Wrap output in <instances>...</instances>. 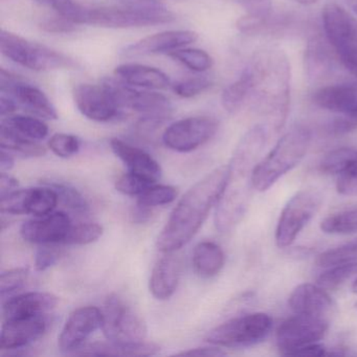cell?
<instances>
[{
  "label": "cell",
  "instance_id": "obj_1",
  "mask_svg": "<svg viewBox=\"0 0 357 357\" xmlns=\"http://www.w3.org/2000/svg\"><path fill=\"white\" fill-rule=\"evenodd\" d=\"M268 131L264 124L255 125L246 131L234 151L227 166V185L215 206V227L220 233L231 231L248 211L254 189L252 175L266 145Z\"/></svg>",
  "mask_w": 357,
  "mask_h": 357
},
{
  "label": "cell",
  "instance_id": "obj_2",
  "mask_svg": "<svg viewBox=\"0 0 357 357\" xmlns=\"http://www.w3.org/2000/svg\"><path fill=\"white\" fill-rule=\"evenodd\" d=\"M250 75V102L264 125L279 132L287 120L290 107L291 68L282 50L269 47L257 52L246 66Z\"/></svg>",
  "mask_w": 357,
  "mask_h": 357
},
{
  "label": "cell",
  "instance_id": "obj_3",
  "mask_svg": "<svg viewBox=\"0 0 357 357\" xmlns=\"http://www.w3.org/2000/svg\"><path fill=\"white\" fill-rule=\"evenodd\" d=\"M229 176V167L221 166L192 185L181 198L158 235L156 246L168 254L181 250L199 231L216 206Z\"/></svg>",
  "mask_w": 357,
  "mask_h": 357
},
{
  "label": "cell",
  "instance_id": "obj_4",
  "mask_svg": "<svg viewBox=\"0 0 357 357\" xmlns=\"http://www.w3.org/2000/svg\"><path fill=\"white\" fill-rule=\"evenodd\" d=\"M311 143V132L304 126L294 127L275 144L271 152L261 160L252 175L254 189L267 191L282 176L300 164Z\"/></svg>",
  "mask_w": 357,
  "mask_h": 357
},
{
  "label": "cell",
  "instance_id": "obj_5",
  "mask_svg": "<svg viewBox=\"0 0 357 357\" xmlns=\"http://www.w3.org/2000/svg\"><path fill=\"white\" fill-rule=\"evenodd\" d=\"M0 51L8 59L35 72L77 68L72 58L9 31L3 30L0 33Z\"/></svg>",
  "mask_w": 357,
  "mask_h": 357
},
{
  "label": "cell",
  "instance_id": "obj_6",
  "mask_svg": "<svg viewBox=\"0 0 357 357\" xmlns=\"http://www.w3.org/2000/svg\"><path fill=\"white\" fill-rule=\"evenodd\" d=\"M324 32L336 57L357 78V20L342 6L329 3L321 12Z\"/></svg>",
  "mask_w": 357,
  "mask_h": 357
},
{
  "label": "cell",
  "instance_id": "obj_7",
  "mask_svg": "<svg viewBox=\"0 0 357 357\" xmlns=\"http://www.w3.org/2000/svg\"><path fill=\"white\" fill-rule=\"evenodd\" d=\"M273 319L266 313L240 315L211 330L206 342L222 348H250L264 342L273 329Z\"/></svg>",
  "mask_w": 357,
  "mask_h": 357
},
{
  "label": "cell",
  "instance_id": "obj_8",
  "mask_svg": "<svg viewBox=\"0 0 357 357\" xmlns=\"http://www.w3.org/2000/svg\"><path fill=\"white\" fill-rule=\"evenodd\" d=\"M102 314L101 329L109 342H137L147 337V325L143 317L120 294H112L106 298Z\"/></svg>",
  "mask_w": 357,
  "mask_h": 357
},
{
  "label": "cell",
  "instance_id": "obj_9",
  "mask_svg": "<svg viewBox=\"0 0 357 357\" xmlns=\"http://www.w3.org/2000/svg\"><path fill=\"white\" fill-rule=\"evenodd\" d=\"M321 202L323 197L315 190H303L290 198L280 215L275 229V243L280 248L294 243L298 234L317 214Z\"/></svg>",
  "mask_w": 357,
  "mask_h": 357
},
{
  "label": "cell",
  "instance_id": "obj_10",
  "mask_svg": "<svg viewBox=\"0 0 357 357\" xmlns=\"http://www.w3.org/2000/svg\"><path fill=\"white\" fill-rule=\"evenodd\" d=\"M104 84L112 91L121 109L132 110L142 118L166 122L172 114V104L165 96L151 91H141L116 79H105Z\"/></svg>",
  "mask_w": 357,
  "mask_h": 357
},
{
  "label": "cell",
  "instance_id": "obj_11",
  "mask_svg": "<svg viewBox=\"0 0 357 357\" xmlns=\"http://www.w3.org/2000/svg\"><path fill=\"white\" fill-rule=\"evenodd\" d=\"M218 128V121L212 116L183 119L167 127L162 133V143L173 151L187 153L208 143Z\"/></svg>",
  "mask_w": 357,
  "mask_h": 357
},
{
  "label": "cell",
  "instance_id": "obj_12",
  "mask_svg": "<svg viewBox=\"0 0 357 357\" xmlns=\"http://www.w3.org/2000/svg\"><path fill=\"white\" fill-rule=\"evenodd\" d=\"M329 328V321L309 315L296 314L278 328L277 344L281 354L292 353L308 344L319 342Z\"/></svg>",
  "mask_w": 357,
  "mask_h": 357
},
{
  "label": "cell",
  "instance_id": "obj_13",
  "mask_svg": "<svg viewBox=\"0 0 357 357\" xmlns=\"http://www.w3.org/2000/svg\"><path fill=\"white\" fill-rule=\"evenodd\" d=\"M0 93L13 98L29 114L45 120L58 119L57 110L43 91L3 68L0 70Z\"/></svg>",
  "mask_w": 357,
  "mask_h": 357
},
{
  "label": "cell",
  "instance_id": "obj_14",
  "mask_svg": "<svg viewBox=\"0 0 357 357\" xmlns=\"http://www.w3.org/2000/svg\"><path fill=\"white\" fill-rule=\"evenodd\" d=\"M73 98L79 112L95 122H109L122 112L112 91L104 83L78 84L74 87Z\"/></svg>",
  "mask_w": 357,
  "mask_h": 357
},
{
  "label": "cell",
  "instance_id": "obj_15",
  "mask_svg": "<svg viewBox=\"0 0 357 357\" xmlns=\"http://www.w3.org/2000/svg\"><path fill=\"white\" fill-rule=\"evenodd\" d=\"M103 314L102 310L95 306H84L76 309L66 319L61 333L58 337V347L60 351L66 354H73L86 340L102 328Z\"/></svg>",
  "mask_w": 357,
  "mask_h": 357
},
{
  "label": "cell",
  "instance_id": "obj_16",
  "mask_svg": "<svg viewBox=\"0 0 357 357\" xmlns=\"http://www.w3.org/2000/svg\"><path fill=\"white\" fill-rule=\"evenodd\" d=\"M77 24L100 26L106 29H131L162 24L155 18L139 13L125 7H102L81 9Z\"/></svg>",
  "mask_w": 357,
  "mask_h": 357
},
{
  "label": "cell",
  "instance_id": "obj_17",
  "mask_svg": "<svg viewBox=\"0 0 357 357\" xmlns=\"http://www.w3.org/2000/svg\"><path fill=\"white\" fill-rule=\"evenodd\" d=\"M49 325L47 313L3 321L0 335L1 351L26 348L47 333Z\"/></svg>",
  "mask_w": 357,
  "mask_h": 357
},
{
  "label": "cell",
  "instance_id": "obj_18",
  "mask_svg": "<svg viewBox=\"0 0 357 357\" xmlns=\"http://www.w3.org/2000/svg\"><path fill=\"white\" fill-rule=\"evenodd\" d=\"M72 227L70 217L64 212H55L22 223L20 235L24 241L39 245L63 244Z\"/></svg>",
  "mask_w": 357,
  "mask_h": 357
},
{
  "label": "cell",
  "instance_id": "obj_19",
  "mask_svg": "<svg viewBox=\"0 0 357 357\" xmlns=\"http://www.w3.org/2000/svg\"><path fill=\"white\" fill-rule=\"evenodd\" d=\"M197 33L189 30H172L141 39L125 47L121 55L125 58L167 54L196 43Z\"/></svg>",
  "mask_w": 357,
  "mask_h": 357
},
{
  "label": "cell",
  "instance_id": "obj_20",
  "mask_svg": "<svg viewBox=\"0 0 357 357\" xmlns=\"http://www.w3.org/2000/svg\"><path fill=\"white\" fill-rule=\"evenodd\" d=\"M288 304L294 314L309 315L329 321L336 310L335 303L319 284L304 283L296 286L290 294Z\"/></svg>",
  "mask_w": 357,
  "mask_h": 357
},
{
  "label": "cell",
  "instance_id": "obj_21",
  "mask_svg": "<svg viewBox=\"0 0 357 357\" xmlns=\"http://www.w3.org/2000/svg\"><path fill=\"white\" fill-rule=\"evenodd\" d=\"M312 101L328 112L357 116V84L340 83L319 87L313 93Z\"/></svg>",
  "mask_w": 357,
  "mask_h": 357
},
{
  "label": "cell",
  "instance_id": "obj_22",
  "mask_svg": "<svg viewBox=\"0 0 357 357\" xmlns=\"http://www.w3.org/2000/svg\"><path fill=\"white\" fill-rule=\"evenodd\" d=\"M58 298L51 292L31 291L17 294L3 304V319H18L45 314L58 305Z\"/></svg>",
  "mask_w": 357,
  "mask_h": 357
},
{
  "label": "cell",
  "instance_id": "obj_23",
  "mask_svg": "<svg viewBox=\"0 0 357 357\" xmlns=\"http://www.w3.org/2000/svg\"><path fill=\"white\" fill-rule=\"evenodd\" d=\"M110 148L116 158L122 160L129 172L158 181L162 176V167L145 150L135 147L120 139H110Z\"/></svg>",
  "mask_w": 357,
  "mask_h": 357
},
{
  "label": "cell",
  "instance_id": "obj_24",
  "mask_svg": "<svg viewBox=\"0 0 357 357\" xmlns=\"http://www.w3.org/2000/svg\"><path fill=\"white\" fill-rule=\"evenodd\" d=\"M181 278V260L168 252L156 262L152 269L149 289L156 300H169L176 291Z\"/></svg>",
  "mask_w": 357,
  "mask_h": 357
},
{
  "label": "cell",
  "instance_id": "obj_25",
  "mask_svg": "<svg viewBox=\"0 0 357 357\" xmlns=\"http://www.w3.org/2000/svg\"><path fill=\"white\" fill-rule=\"evenodd\" d=\"M162 348L155 342H93L81 347L73 355L89 356H153L158 354Z\"/></svg>",
  "mask_w": 357,
  "mask_h": 357
},
{
  "label": "cell",
  "instance_id": "obj_26",
  "mask_svg": "<svg viewBox=\"0 0 357 357\" xmlns=\"http://www.w3.org/2000/svg\"><path fill=\"white\" fill-rule=\"evenodd\" d=\"M114 75L119 80L133 87L166 89L171 85L170 78L164 72L143 64H122L114 70Z\"/></svg>",
  "mask_w": 357,
  "mask_h": 357
},
{
  "label": "cell",
  "instance_id": "obj_27",
  "mask_svg": "<svg viewBox=\"0 0 357 357\" xmlns=\"http://www.w3.org/2000/svg\"><path fill=\"white\" fill-rule=\"evenodd\" d=\"M192 263L196 275L210 279L218 275L225 266V252L215 242H200L194 248Z\"/></svg>",
  "mask_w": 357,
  "mask_h": 357
},
{
  "label": "cell",
  "instance_id": "obj_28",
  "mask_svg": "<svg viewBox=\"0 0 357 357\" xmlns=\"http://www.w3.org/2000/svg\"><path fill=\"white\" fill-rule=\"evenodd\" d=\"M331 47V45H330ZM324 41L319 38L309 40L305 51V68L310 80H323L333 70V57Z\"/></svg>",
  "mask_w": 357,
  "mask_h": 357
},
{
  "label": "cell",
  "instance_id": "obj_29",
  "mask_svg": "<svg viewBox=\"0 0 357 357\" xmlns=\"http://www.w3.org/2000/svg\"><path fill=\"white\" fill-rule=\"evenodd\" d=\"M59 197L53 188L24 189V214L43 217L53 213L57 206Z\"/></svg>",
  "mask_w": 357,
  "mask_h": 357
},
{
  "label": "cell",
  "instance_id": "obj_30",
  "mask_svg": "<svg viewBox=\"0 0 357 357\" xmlns=\"http://www.w3.org/2000/svg\"><path fill=\"white\" fill-rule=\"evenodd\" d=\"M0 147L24 158H41L47 154V149L37 141L28 139L3 124L0 126Z\"/></svg>",
  "mask_w": 357,
  "mask_h": 357
},
{
  "label": "cell",
  "instance_id": "obj_31",
  "mask_svg": "<svg viewBox=\"0 0 357 357\" xmlns=\"http://www.w3.org/2000/svg\"><path fill=\"white\" fill-rule=\"evenodd\" d=\"M250 75L248 68L242 72L241 76L235 82L225 87L221 96L223 108L229 114L240 112L248 103L250 95Z\"/></svg>",
  "mask_w": 357,
  "mask_h": 357
},
{
  "label": "cell",
  "instance_id": "obj_32",
  "mask_svg": "<svg viewBox=\"0 0 357 357\" xmlns=\"http://www.w3.org/2000/svg\"><path fill=\"white\" fill-rule=\"evenodd\" d=\"M1 124L28 139L34 141L45 139L49 135V127L40 119L31 116H10Z\"/></svg>",
  "mask_w": 357,
  "mask_h": 357
},
{
  "label": "cell",
  "instance_id": "obj_33",
  "mask_svg": "<svg viewBox=\"0 0 357 357\" xmlns=\"http://www.w3.org/2000/svg\"><path fill=\"white\" fill-rule=\"evenodd\" d=\"M321 231L329 235H351L357 233V208L340 211L321 220Z\"/></svg>",
  "mask_w": 357,
  "mask_h": 357
},
{
  "label": "cell",
  "instance_id": "obj_34",
  "mask_svg": "<svg viewBox=\"0 0 357 357\" xmlns=\"http://www.w3.org/2000/svg\"><path fill=\"white\" fill-rule=\"evenodd\" d=\"M356 160L357 148H337L324 156L319 162V171L323 174L338 176Z\"/></svg>",
  "mask_w": 357,
  "mask_h": 357
},
{
  "label": "cell",
  "instance_id": "obj_35",
  "mask_svg": "<svg viewBox=\"0 0 357 357\" xmlns=\"http://www.w3.org/2000/svg\"><path fill=\"white\" fill-rule=\"evenodd\" d=\"M45 185L53 188L58 194L59 202L64 206H68L70 210L78 214H86L89 211V204L84 196L79 190L70 183H63L60 181H45Z\"/></svg>",
  "mask_w": 357,
  "mask_h": 357
},
{
  "label": "cell",
  "instance_id": "obj_36",
  "mask_svg": "<svg viewBox=\"0 0 357 357\" xmlns=\"http://www.w3.org/2000/svg\"><path fill=\"white\" fill-rule=\"evenodd\" d=\"M119 1L123 7L155 18L162 24H170L176 20L174 14L169 11L168 8L160 3V0H119Z\"/></svg>",
  "mask_w": 357,
  "mask_h": 357
},
{
  "label": "cell",
  "instance_id": "obj_37",
  "mask_svg": "<svg viewBox=\"0 0 357 357\" xmlns=\"http://www.w3.org/2000/svg\"><path fill=\"white\" fill-rule=\"evenodd\" d=\"M168 56L196 73L206 72L213 66L212 57L202 50L181 47L176 51L171 52Z\"/></svg>",
  "mask_w": 357,
  "mask_h": 357
},
{
  "label": "cell",
  "instance_id": "obj_38",
  "mask_svg": "<svg viewBox=\"0 0 357 357\" xmlns=\"http://www.w3.org/2000/svg\"><path fill=\"white\" fill-rule=\"evenodd\" d=\"M357 275V262L344 263L327 267L324 273L317 277V284L325 289H335L347 280Z\"/></svg>",
  "mask_w": 357,
  "mask_h": 357
},
{
  "label": "cell",
  "instance_id": "obj_39",
  "mask_svg": "<svg viewBox=\"0 0 357 357\" xmlns=\"http://www.w3.org/2000/svg\"><path fill=\"white\" fill-rule=\"evenodd\" d=\"M352 262H357V240L326 250L319 255L317 259V264L323 268Z\"/></svg>",
  "mask_w": 357,
  "mask_h": 357
},
{
  "label": "cell",
  "instance_id": "obj_40",
  "mask_svg": "<svg viewBox=\"0 0 357 357\" xmlns=\"http://www.w3.org/2000/svg\"><path fill=\"white\" fill-rule=\"evenodd\" d=\"M178 191L172 185H156L146 190L143 194L137 198V204L148 208H155L158 206H166L176 199Z\"/></svg>",
  "mask_w": 357,
  "mask_h": 357
},
{
  "label": "cell",
  "instance_id": "obj_41",
  "mask_svg": "<svg viewBox=\"0 0 357 357\" xmlns=\"http://www.w3.org/2000/svg\"><path fill=\"white\" fill-rule=\"evenodd\" d=\"M104 229L99 223H79L72 225L64 239L66 245H86L98 241L103 235Z\"/></svg>",
  "mask_w": 357,
  "mask_h": 357
},
{
  "label": "cell",
  "instance_id": "obj_42",
  "mask_svg": "<svg viewBox=\"0 0 357 357\" xmlns=\"http://www.w3.org/2000/svg\"><path fill=\"white\" fill-rule=\"evenodd\" d=\"M154 183H156V181L128 171L116 179V189L124 195L139 196Z\"/></svg>",
  "mask_w": 357,
  "mask_h": 357
},
{
  "label": "cell",
  "instance_id": "obj_43",
  "mask_svg": "<svg viewBox=\"0 0 357 357\" xmlns=\"http://www.w3.org/2000/svg\"><path fill=\"white\" fill-rule=\"evenodd\" d=\"M47 146L58 158H70L80 151L81 142L76 135L56 133L50 139Z\"/></svg>",
  "mask_w": 357,
  "mask_h": 357
},
{
  "label": "cell",
  "instance_id": "obj_44",
  "mask_svg": "<svg viewBox=\"0 0 357 357\" xmlns=\"http://www.w3.org/2000/svg\"><path fill=\"white\" fill-rule=\"evenodd\" d=\"M30 275L29 267H18L3 271L0 275V294L1 298L11 296L14 292L18 291L28 281Z\"/></svg>",
  "mask_w": 357,
  "mask_h": 357
},
{
  "label": "cell",
  "instance_id": "obj_45",
  "mask_svg": "<svg viewBox=\"0 0 357 357\" xmlns=\"http://www.w3.org/2000/svg\"><path fill=\"white\" fill-rule=\"evenodd\" d=\"M212 85L213 81L208 77L196 76L174 83L172 89L179 97L189 99L208 91Z\"/></svg>",
  "mask_w": 357,
  "mask_h": 357
},
{
  "label": "cell",
  "instance_id": "obj_46",
  "mask_svg": "<svg viewBox=\"0 0 357 357\" xmlns=\"http://www.w3.org/2000/svg\"><path fill=\"white\" fill-rule=\"evenodd\" d=\"M41 7L53 10L58 15L68 18L76 24L77 17L80 14L81 7L74 0H32Z\"/></svg>",
  "mask_w": 357,
  "mask_h": 357
},
{
  "label": "cell",
  "instance_id": "obj_47",
  "mask_svg": "<svg viewBox=\"0 0 357 357\" xmlns=\"http://www.w3.org/2000/svg\"><path fill=\"white\" fill-rule=\"evenodd\" d=\"M336 177V191L338 194L357 196V160Z\"/></svg>",
  "mask_w": 357,
  "mask_h": 357
},
{
  "label": "cell",
  "instance_id": "obj_48",
  "mask_svg": "<svg viewBox=\"0 0 357 357\" xmlns=\"http://www.w3.org/2000/svg\"><path fill=\"white\" fill-rule=\"evenodd\" d=\"M77 26L78 24L72 20L60 15L58 17L47 18L40 22L41 30L51 34H70L76 32Z\"/></svg>",
  "mask_w": 357,
  "mask_h": 357
},
{
  "label": "cell",
  "instance_id": "obj_49",
  "mask_svg": "<svg viewBox=\"0 0 357 357\" xmlns=\"http://www.w3.org/2000/svg\"><path fill=\"white\" fill-rule=\"evenodd\" d=\"M59 250L55 248H50V245H43L37 250L35 256V268L37 271H45L51 268L60 260Z\"/></svg>",
  "mask_w": 357,
  "mask_h": 357
},
{
  "label": "cell",
  "instance_id": "obj_50",
  "mask_svg": "<svg viewBox=\"0 0 357 357\" xmlns=\"http://www.w3.org/2000/svg\"><path fill=\"white\" fill-rule=\"evenodd\" d=\"M237 1L245 9L246 14L260 20L268 17L273 12L271 0H237Z\"/></svg>",
  "mask_w": 357,
  "mask_h": 357
},
{
  "label": "cell",
  "instance_id": "obj_51",
  "mask_svg": "<svg viewBox=\"0 0 357 357\" xmlns=\"http://www.w3.org/2000/svg\"><path fill=\"white\" fill-rule=\"evenodd\" d=\"M178 356H206L217 357L225 356L227 352L220 349V347H202V348L190 349V350L183 351V352L177 353Z\"/></svg>",
  "mask_w": 357,
  "mask_h": 357
},
{
  "label": "cell",
  "instance_id": "obj_52",
  "mask_svg": "<svg viewBox=\"0 0 357 357\" xmlns=\"http://www.w3.org/2000/svg\"><path fill=\"white\" fill-rule=\"evenodd\" d=\"M328 354L329 352H327V349L323 344L315 342L298 349L296 352L292 353L291 356H324Z\"/></svg>",
  "mask_w": 357,
  "mask_h": 357
},
{
  "label": "cell",
  "instance_id": "obj_53",
  "mask_svg": "<svg viewBox=\"0 0 357 357\" xmlns=\"http://www.w3.org/2000/svg\"><path fill=\"white\" fill-rule=\"evenodd\" d=\"M20 187V183L15 177L8 174L7 172H1L0 174V197L12 193Z\"/></svg>",
  "mask_w": 357,
  "mask_h": 357
},
{
  "label": "cell",
  "instance_id": "obj_54",
  "mask_svg": "<svg viewBox=\"0 0 357 357\" xmlns=\"http://www.w3.org/2000/svg\"><path fill=\"white\" fill-rule=\"evenodd\" d=\"M1 93V96H0V116L3 118L10 116L16 112L20 106L13 98L6 95V93Z\"/></svg>",
  "mask_w": 357,
  "mask_h": 357
},
{
  "label": "cell",
  "instance_id": "obj_55",
  "mask_svg": "<svg viewBox=\"0 0 357 357\" xmlns=\"http://www.w3.org/2000/svg\"><path fill=\"white\" fill-rule=\"evenodd\" d=\"M153 208H148V206H142V204H135L133 208L132 220L135 223H145L151 219Z\"/></svg>",
  "mask_w": 357,
  "mask_h": 357
},
{
  "label": "cell",
  "instance_id": "obj_56",
  "mask_svg": "<svg viewBox=\"0 0 357 357\" xmlns=\"http://www.w3.org/2000/svg\"><path fill=\"white\" fill-rule=\"evenodd\" d=\"M14 158L12 156L11 152L7 150L1 149L0 153V172H8L14 168Z\"/></svg>",
  "mask_w": 357,
  "mask_h": 357
},
{
  "label": "cell",
  "instance_id": "obj_57",
  "mask_svg": "<svg viewBox=\"0 0 357 357\" xmlns=\"http://www.w3.org/2000/svg\"><path fill=\"white\" fill-rule=\"evenodd\" d=\"M294 3H300L302 6H311L317 3L319 0H292Z\"/></svg>",
  "mask_w": 357,
  "mask_h": 357
},
{
  "label": "cell",
  "instance_id": "obj_58",
  "mask_svg": "<svg viewBox=\"0 0 357 357\" xmlns=\"http://www.w3.org/2000/svg\"><path fill=\"white\" fill-rule=\"evenodd\" d=\"M352 290H353V292H355V294H357V279H356V281H355L354 283H353Z\"/></svg>",
  "mask_w": 357,
  "mask_h": 357
},
{
  "label": "cell",
  "instance_id": "obj_59",
  "mask_svg": "<svg viewBox=\"0 0 357 357\" xmlns=\"http://www.w3.org/2000/svg\"><path fill=\"white\" fill-rule=\"evenodd\" d=\"M353 9H354L355 13L357 14V3H355L354 6H353Z\"/></svg>",
  "mask_w": 357,
  "mask_h": 357
}]
</instances>
